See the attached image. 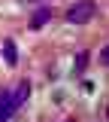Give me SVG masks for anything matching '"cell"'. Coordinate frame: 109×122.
Instances as JSON below:
<instances>
[{
  "label": "cell",
  "mask_w": 109,
  "mask_h": 122,
  "mask_svg": "<svg viewBox=\"0 0 109 122\" xmlns=\"http://www.w3.org/2000/svg\"><path fill=\"white\" fill-rule=\"evenodd\" d=\"M31 98V82L21 79L12 89H0V122H9L18 110L24 107V101Z\"/></svg>",
  "instance_id": "1"
},
{
  "label": "cell",
  "mask_w": 109,
  "mask_h": 122,
  "mask_svg": "<svg viewBox=\"0 0 109 122\" xmlns=\"http://www.w3.org/2000/svg\"><path fill=\"white\" fill-rule=\"evenodd\" d=\"M94 15H97V3L94 0H79V3H73L67 9V21L70 25H85V21H91Z\"/></svg>",
  "instance_id": "2"
},
{
  "label": "cell",
  "mask_w": 109,
  "mask_h": 122,
  "mask_svg": "<svg viewBox=\"0 0 109 122\" xmlns=\"http://www.w3.org/2000/svg\"><path fill=\"white\" fill-rule=\"evenodd\" d=\"M0 52H3V64H6V67H15L18 64V49H15L12 40H3V49H0Z\"/></svg>",
  "instance_id": "3"
},
{
  "label": "cell",
  "mask_w": 109,
  "mask_h": 122,
  "mask_svg": "<svg viewBox=\"0 0 109 122\" xmlns=\"http://www.w3.org/2000/svg\"><path fill=\"white\" fill-rule=\"evenodd\" d=\"M48 18H52V9H48V6H39V9L31 15V21H27V25H31V30H39Z\"/></svg>",
  "instance_id": "4"
},
{
  "label": "cell",
  "mask_w": 109,
  "mask_h": 122,
  "mask_svg": "<svg viewBox=\"0 0 109 122\" xmlns=\"http://www.w3.org/2000/svg\"><path fill=\"white\" fill-rule=\"evenodd\" d=\"M88 64V52H79V58H76V70H82Z\"/></svg>",
  "instance_id": "5"
},
{
  "label": "cell",
  "mask_w": 109,
  "mask_h": 122,
  "mask_svg": "<svg viewBox=\"0 0 109 122\" xmlns=\"http://www.w3.org/2000/svg\"><path fill=\"white\" fill-rule=\"evenodd\" d=\"M64 122H73V119H64Z\"/></svg>",
  "instance_id": "6"
}]
</instances>
